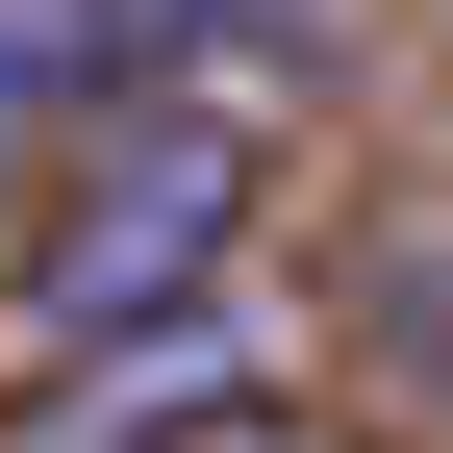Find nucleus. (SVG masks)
<instances>
[{"instance_id": "nucleus-3", "label": "nucleus", "mask_w": 453, "mask_h": 453, "mask_svg": "<svg viewBox=\"0 0 453 453\" xmlns=\"http://www.w3.org/2000/svg\"><path fill=\"white\" fill-rule=\"evenodd\" d=\"M403 353H428V378H453V252H403Z\"/></svg>"}, {"instance_id": "nucleus-2", "label": "nucleus", "mask_w": 453, "mask_h": 453, "mask_svg": "<svg viewBox=\"0 0 453 453\" xmlns=\"http://www.w3.org/2000/svg\"><path fill=\"white\" fill-rule=\"evenodd\" d=\"M127 50H151V0H0V177L76 151L101 101H127Z\"/></svg>"}, {"instance_id": "nucleus-1", "label": "nucleus", "mask_w": 453, "mask_h": 453, "mask_svg": "<svg viewBox=\"0 0 453 453\" xmlns=\"http://www.w3.org/2000/svg\"><path fill=\"white\" fill-rule=\"evenodd\" d=\"M226 226H252V127L101 101L76 127V202H50V252H26V353H151V327L226 277Z\"/></svg>"}, {"instance_id": "nucleus-4", "label": "nucleus", "mask_w": 453, "mask_h": 453, "mask_svg": "<svg viewBox=\"0 0 453 453\" xmlns=\"http://www.w3.org/2000/svg\"><path fill=\"white\" fill-rule=\"evenodd\" d=\"M151 453H303V428H252V403H202V428H151Z\"/></svg>"}]
</instances>
